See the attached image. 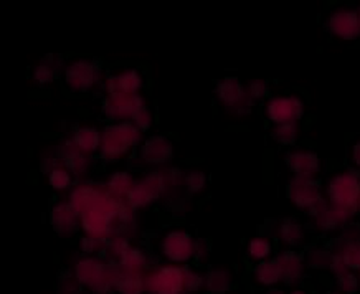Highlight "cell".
Returning <instances> with one entry per match:
<instances>
[{
  "instance_id": "obj_1",
  "label": "cell",
  "mask_w": 360,
  "mask_h": 294,
  "mask_svg": "<svg viewBox=\"0 0 360 294\" xmlns=\"http://www.w3.org/2000/svg\"><path fill=\"white\" fill-rule=\"evenodd\" d=\"M120 267L101 255H82L73 260L70 274L89 294H116L115 283Z\"/></svg>"
},
{
  "instance_id": "obj_2",
  "label": "cell",
  "mask_w": 360,
  "mask_h": 294,
  "mask_svg": "<svg viewBox=\"0 0 360 294\" xmlns=\"http://www.w3.org/2000/svg\"><path fill=\"white\" fill-rule=\"evenodd\" d=\"M144 142V132L134 122H110L101 131L99 159L116 162Z\"/></svg>"
},
{
  "instance_id": "obj_3",
  "label": "cell",
  "mask_w": 360,
  "mask_h": 294,
  "mask_svg": "<svg viewBox=\"0 0 360 294\" xmlns=\"http://www.w3.org/2000/svg\"><path fill=\"white\" fill-rule=\"evenodd\" d=\"M197 236L186 229H170L158 240V253L164 263L186 267L195 260Z\"/></svg>"
},
{
  "instance_id": "obj_4",
  "label": "cell",
  "mask_w": 360,
  "mask_h": 294,
  "mask_svg": "<svg viewBox=\"0 0 360 294\" xmlns=\"http://www.w3.org/2000/svg\"><path fill=\"white\" fill-rule=\"evenodd\" d=\"M104 71L98 61L91 58H75L65 65L63 84L70 93L84 94L104 83Z\"/></svg>"
},
{
  "instance_id": "obj_5",
  "label": "cell",
  "mask_w": 360,
  "mask_h": 294,
  "mask_svg": "<svg viewBox=\"0 0 360 294\" xmlns=\"http://www.w3.org/2000/svg\"><path fill=\"white\" fill-rule=\"evenodd\" d=\"M165 193H167V186H165L162 170H150L136 179L134 187L126 197V205L134 212L144 210L158 200H162Z\"/></svg>"
},
{
  "instance_id": "obj_6",
  "label": "cell",
  "mask_w": 360,
  "mask_h": 294,
  "mask_svg": "<svg viewBox=\"0 0 360 294\" xmlns=\"http://www.w3.org/2000/svg\"><path fill=\"white\" fill-rule=\"evenodd\" d=\"M359 191V170L354 167L339 170V172H335L333 177L328 180V186H326V200H328L330 205L355 210V200H357Z\"/></svg>"
},
{
  "instance_id": "obj_7",
  "label": "cell",
  "mask_w": 360,
  "mask_h": 294,
  "mask_svg": "<svg viewBox=\"0 0 360 294\" xmlns=\"http://www.w3.org/2000/svg\"><path fill=\"white\" fill-rule=\"evenodd\" d=\"M146 294H187L184 267L170 263L153 264L146 273Z\"/></svg>"
},
{
  "instance_id": "obj_8",
  "label": "cell",
  "mask_w": 360,
  "mask_h": 294,
  "mask_svg": "<svg viewBox=\"0 0 360 294\" xmlns=\"http://www.w3.org/2000/svg\"><path fill=\"white\" fill-rule=\"evenodd\" d=\"M286 197L292 207L307 215L314 213L326 202L321 184L314 177H291L286 184Z\"/></svg>"
},
{
  "instance_id": "obj_9",
  "label": "cell",
  "mask_w": 360,
  "mask_h": 294,
  "mask_svg": "<svg viewBox=\"0 0 360 294\" xmlns=\"http://www.w3.org/2000/svg\"><path fill=\"white\" fill-rule=\"evenodd\" d=\"M215 98L226 111L233 113V115L245 116L251 111L255 103L251 101L246 84L241 83L238 77L229 75L219 79L215 84Z\"/></svg>"
},
{
  "instance_id": "obj_10",
  "label": "cell",
  "mask_w": 360,
  "mask_h": 294,
  "mask_svg": "<svg viewBox=\"0 0 360 294\" xmlns=\"http://www.w3.org/2000/svg\"><path fill=\"white\" fill-rule=\"evenodd\" d=\"M264 117L273 126L300 122L306 115V104L297 94H276L269 96L263 106Z\"/></svg>"
},
{
  "instance_id": "obj_11",
  "label": "cell",
  "mask_w": 360,
  "mask_h": 294,
  "mask_svg": "<svg viewBox=\"0 0 360 294\" xmlns=\"http://www.w3.org/2000/svg\"><path fill=\"white\" fill-rule=\"evenodd\" d=\"M326 30L334 39L357 41L360 39V12L354 7H338L326 17Z\"/></svg>"
},
{
  "instance_id": "obj_12",
  "label": "cell",
  "mask_w": 360,
  "mask_h": 294,
  "mask_svg": "<svg viewBox=\"0 0 360 294\" xmlns=\"http://www.w3.org/2000/svg\"><path fill=\"white\" fill-rule=\"evenodd\" d=\"M355 215H357L355 210L330 205V203L326 200L314 213H311L309 217L314 230L319 231V234L333 235L340 234V230H342L345 225L352 224Z\"/></svg>"
},
{
  "instance_id": "obj_13",
  "label": "cell",
  "mask_w": 360,
  "mask_h": 294,
  "mask_svg": "<svg viewBox=\"0 0 360 294\" xmlns=\"http://www.w3.org/2000/svg\"><path fill=\"white\" fill-rule=\"evenodd\" d=\"M144 104L148 103L141 94H106L101 101V115L110 122H129Z\"/></svg>"
},
{
  "instance_id": "obj_14",
  "label": "cell",
  "mask_w": 360,
  "mask_h": 294,
  "mask_svg": "<svg viewBox=\"0 0 360 294\" xmlns=\"http://www.w3.org/2000/svg\"><path fill=\"white\" fill-rule=\"evenodd\" d=\"M175 154L174 141L167 136L158 134L146 137L137 151V159L148 167H162L172 162Z\"/></svg>"
},
{
  "instance_id": "obj_15",
  "label": "cell",
  "mask_w": 360,
  "mask_h": 294,
  "mask_svg": "<svg viewBox=\"0 0 360 294\" xmlns=\"http://www.w3.org/2000/svg\"><path fill=\"white\" fill-rule=\"evenodd\" d=\"M146 84L144 73L137 66H124L115 73H108L104 78L103 89L106 94H141Z\"/></svg>"
},
{
  "instance_id": "obj_16",
  "label": "cell",
  "mask_w": 360,
  "mask_h": 294,
  "mask_svg": "<svg viewBox=\"0 0 360 294\" xmlns=\"http://www.w3.org/2000/svg\"><path fill=\"white\" fill-rule=\"evenodd\" d=\"M49 224L60 238H73L82 231V215L68 200L56 202L49 212Z\"/></svg>"
},
{
  "instance_id": "obj_17",
  "label": "cell",
  "mask_w": 360,
  "mask_h": 294,
  "mask_svg": "<svg viewBox=\"0 0 360 294\" xmlns=\"http://www.w3.org/2000/svg\"><path fill=\"white\" fill-rule=\"evenodd\" d=\"M284 165L292 177H314L321 172L322 160L316 151L307 147H291L284 154Z\"/></svg>"
},
{
  "instance_id": "obj_18",
  "label": "cell",
  "mask_w": 360,
  "mask_h": 294,
  "mask_svg": "<svg viewBox=\"0 0 360 294\" xmlns=\"http://www.w3.org/2000/svg\"><path fill=\"white\" fill-rule=\"evenodd\" d=\"M271 238L286 250H297L306 243L307 229L300 218L284 217L273 225Z\"/></svg>"
},
{
  "instance_id": "obj_19",
  "label": "cell",
  "mask_w": 360,
  "mask_h": 294,
  "mask_svg": "<svg viewBox=\"0 0 360 294\" xmlns=\"http://www.w3.org/2000/svg\"><path fill=\"white\" fill-rule=\"evenodd\" d=\"M279 269H281L283 283L286 286H297L307 273L304 255L297 250H286L283 248L278 255H274Z\"/></svg>"
},
{
  "instance_id": "obj_20",
  "label": "cell",
  "mask_w": 360,
  "mask_h": 294,
  "mask_svg": "<svg viewBox=\"0 0 360 294\" xmlns=\"http://www.w3.org/2000/svg\"><path fill=\"white\" fill-rule=\"evenodd\" d=\"M58 147L65 167L73 174V177L78 180L86 177L89 170H91V155L77 149V147L71 144L70 139H65Z\"/></svg>"
},
{
  "instance_id": "obj_21",
  "label": "cell",
  "mask_w": 360,
  "mask_h": 294,
  "mask_svg": "<svg viewBox=\"0 0 360 294\" xmlns=\"http://www.w3.org/2000/svg\"><path fill=\"white\" fill-rule=\"evenodd\" d=\"M63 60L60 55H46L44 60L33 66L32 70V82L37 87H50L60 77H63Z\"/></svg>"
},
{
  "instance_id": "obj_22",
  "label": "cell",
  "mask_w": 360,
  "mask_h": 294,
  "mask_svg": "<svg viewBox=\"0 0 360 294\" xmlns=\"http://www.w3.org/2000/svg\"><path fill=\"white\" fill-rule=\"evenodd\" d=\"M235 286V274L224 267L207 268L203 273V291L207 294H229Z\"/></svg>"
},
{
  "instance_id": "obj_23",
  "label": "cell",
  "mask_w": 360,
  "mask_h": 294,
  "mask_svg": "<svg viewBox=\"0 0 360 294\" xmlns=\"http://www.w3.org/2000/svg\"><path fill=\"white\" fill-rule=\"evenodd\" d=\"M70 142L82 153L93 155L99 153V146H101V131L94 126H77L71 129Z\"/></svg>"
},
{
  "instance_id": "obj_24",
  "label": "cell",
  "mask_w": 360,
  "mask_h": 294,
  "mask_svg": "<svg viewBox=\"0 0 360 294\" xmlns=\"http://www.w3.org/2000/svg\"><path fill=\"white\" fill-rule=\"evenodd\" d=\"M104 192V186H98L94 182H78L70 191L68 202L73 205L79 215L96 200V198Z\"/></svg>"
},
{
  "instance_id": "obj_25",
  "label": "cell",
  "mask_w": 360,
  "mask_h": 294,
  "mask_svg": "<svg viewBox=\"0 0 360 294\" xmlns=\"http://www.w3.org/2000/svg\"><path fill=\"white\" fill-rule=\"evenodd\" d=\"M251 283L263 289L276 288L279 283H283L281 269H279L276 260L271 258L255 264L251 269Z\"/></svg>"
},
{
  "instance_id": "obj_26",
  "label": "cell",
  "mask_w": 360,
  "mask_h": 294,
  "mask_svg": "<svg viewBox=\"0 0 360 294\" xmlns=\"http://www.w3.org/2000/svg\"><path fill=\"white\" fill-rule=\"evenodd\" d=\"M246 260L253 264L274 258V240L268 235L251 236L245 248Z\"/></svg>"
},
{
  "instance_id": "obj_27",
  "label": "cell",
  "mask_w": 360,
  "mask_h": 294,
  "mask_svg": "<svg viewBox=\"0 0 360 294\" xmlns=\"http://www.w3.org/2000/svg\"><path fill=\"white\" fill-rule=\"evenodd\" d=\"M116 264L124 271L148 273V269L153 267V262H150V255L142 246L132 245Z\"/></svg>"
},
{
  "instance_id": "obj_28",
  "label": "cell",
  "mask_w": 360,
  "mask_h": 294,
  "mask_svg": "<svg viewBox=\"0 0 360 294\" xmlns=\"http://www.w3.org/2000/svg\"><path fill=\"white\" fill-rule=\"evenodd\" d=\"M136 184V177L132 175L129 170H115V172L108 175L106 182H104V187L106 191L115 196L120 200L126 202L127 193L131 192V188L134 187Z\"/></svg>"
},
{
  "instance_id": "obj_29",
  "label": "cell",
  "mask_w": 360,
  "mask_h": 294,
  "mask_svg": "<svg viewBox=\"0 0 360 294\" xmlns=\"http://www.w3.org/2000/svg\"><path fill=\"white\" fill-rule=\"evenodd\" d=\"M115 291L116 294H146V273L124 271L120 268Z\"/></svg>"
},
{
  "instance_id": "obj_30",
  "label": "cell",
  "mask_w": 360,
  "mask_h": 294,
  "mask_svg": "<svg viewBox=\"0 0 360 294\" xmlns=\"http://www.w3.org/2000/svg\"><path fill=\"white\" fill-rule=\"evenodd\" d=\"M306 267L312 271H328L334 262V251L330 246H311L304 253Z\"/></svg>"
},
{
  "instance_id": "obj_31",
  "label": "cell",
  "mask_w": 360,
  "mask_h": 294,
  "mask_svg": "<svg viewBox=\"0 0 360 294\" xmlns=\"http://www.w3.org/2000/svg\"><path fill=\"white\" fill-rule=\"evenodd\" d=\"M333 251L350 269L360 273V241H345L338 238L333 246Z\"/></svg>"
},
{
  "instance_id": "obj_32",
  "label": "cell",
  "mask_w": 360,
  "mask_h": 294,
  "mask_svg": "<svg viewBox=\"0 0 360 294\" xmlns=\"http://www.w3.org/2000/svg\"><path fill=\"white\" fill-rule=\"evenodd\" d=\"M301 137L300 122H290V124H278L273 126L271 139L281 147H295Z\"/></svg>"
},
{
  "instance_id": "obj_33",
  "label": "cell",
  "mask_w": 360,
  "mask_h": 294,
  "mask_svg": "<svg viewBox=\"0 0 360 294\" xmlns=\"http://www.w3.org/2000/svg\"><path fill=\"white\" fill-rule=\"evenodd\" d=\"M131 246H132V243H131L129 236L115 235L106 241L101 256H104V258L110 260V262H112V263H117V262H120L121 256L124 255L126 251L131 248Z\"/></svg>"
},
{
  "instance_id": "obj_34",
  "label": "cell",
  "mask_w": 360,
  "mask_h": 294,
  "mask_svg": "<svg viewBox=\"0 0 360 294\" xmlns=\"http://www.w3.org/2000/svg\"><path fill=\"white\" fill-rule=\"evenodd\" d=\"M208 186L207 174L200 169H191L186 172V180H184V191L188 197L200 196V193L205 192Z\"/></svg>"
},
{
  "instance_id": "obj_35",
  "label": "cell",
  "mask_w": 360,
  "mask_h": 294,
  "mask_svg": "<svg viewBox=\"0 0 360 294\" xmlns=\"http://www.w3.org/2000/svg\"><path fill=\"white\" fill-rule=\"evenodd\" d=\"M46 177H49V186L53 188L55 192L71 191V188L75 187V180H77L73 177V174H71L70 170L65 167V165L51 170Z\"/></svg>"
},
{
  "instance_id": "obj_36",
  "label": "cell",
  "mask_w": 360,
  "mask_h": 294,
  "mask_svg": "<svg viewBox=\"0 0 360 294\" xmlns=\"http://www.w3.org/2000/svg\"><path fill=\"white\" fill-rule=\"evenodd\" d=\"M334 283L342 294H359L360 291V276L354 269H344L334 276Z\"/></svg>"
},
{
  "instance_id": "obj_37",
  "label": "cell",
  "mask_w": 360,
  "mask_h": 294,
  "mask_svg": "<svg viewBox=\"0 0 360 294\" xmlns=\"http://www.w3.org/2000/svg\"><path fill=\"white\" fill-rule=\"evenodd\" d=\"M164 208L172 215H182L191 210V202H188V196L186 193H180V192H169L165 193L162 198Z\"/></svg>"
},
{
  "instance_id": "obj_38",
  "label": "cell",
  "mask_w": 360,
  "mask_h": 294,
  "mask_svg": "<svg viewBox=\"0 0 360 294\" xmlns=\"http://www.w3.org/2000/svg\"><path fill=\"white\" fill-rule=\"evenodd\" d=\"M184 284L187 294H197L203 291V273L193 264L184 267Z\"/></svg>"
},
{
  "instance_id": "obj_39",
  "label": "cell",
  "mask_w": 360,
  "mask_h": 294,
  "mask_svg": "<svg viewBox=\"0 0 360 294\" xmlns=\"http://www.w3.org/2000/svg\"><path fill=\"white\" fill-rule=\"evenodd\" d=\"M165 186L169 192H180L184 188V180H186V170L180 167H167L162 170Z\"/></svg>"
},
{
  "instance_id": "obj_40",
  "label": "cell",
  "mask_w": 360,
  "mask_h": 294,
  "mask_svg": "<svg viewBox=\"0 0 360 294\" xmlns=\"http://www.w3.org/2000/svg\"><path fill=\"white\" fill-rule=\"evenodd\" d=\"M106 241L94 238V236L83 235L78 240V251L82 255H103Z\"/></svg>"
},
{
  "instance_id": "obj_41",
  "label": "cell",
  "mask_w": 360,
  "mask_h": 294,
  "mask_svg": "<svg viewBox=\"0 0 360 294\" xmlns=\"http://www.w3.org/2000/svg\"><path fill=\"white\" fill-rule=\"evenodd\" d=\"M246 89H248V94L253 103L269 99V84L264 82V79H251V82L246 84Z\"/></svg>"
},
{
  "instance_id": "obj_42",
  "label": "cell",
  "mask_w": 360,
  "mask_h": 294,
  "mask_svg": "<svg viewBox=\"0 0 360 294\" xmlns=\"http://www.w3.org/2000/svg\"><path fill=\"white\" fill-rule=\"evenodd\" d=\"M56 294H89L84 286H82L71 274H66L58 281Z\"/></svg>"
},
{
  "instance_id": "obj_43",
  "label": "cell",
  "mask_w": 360,
  "mask_h": 294,
  "mask_svg": "<svg viewBox=\"0 0 360 294\" xmlns=\"http://www.w3.org/2000/svg\"><path fill=\"white\" fill-rule=\"evenodd\" d=\"M131 122H134V124L139 127L142 132H148L150 127L154 126V115L148 104H144V106H142L139 111L136 113Z\"/></svg>"
},
{
  "instance_id": "obj_44",
  "label": "cell",
  "mask_w": 360,
  "mask_h": 294,
  "mask_svg": "<svg viewBox=\"0 0 360 294\" xmlns=\"http://www.w3.org/2000/svg\"><path fill=\"white\" fill-rule=\"evenodd\" d=\"M210 256V243L203 238H197V248H195V260L193 263L195 264H202L205 263Z\"/></svg>"
},
{
  "instance_id": "obj_45",
  "label": "cell",
  "mask_w": 360,
  "mask_h": 294,
  "mask_svg": "<svg viewBox=\"0 0 360 294\" xmlns=\"http://www.w3.org/2000/svg\"><path fill=\"white\" fill-rule=\"evenodd\" d=\"M339 240H345V241H360V225L357 224H349L345 225L340 234L338 236Z\"/></svg>"
},
{
  "instance_id": "obj_46",
  "label": "cell",
  "mask_w": 360,
  "mask_h": 294,
  "mask_svg": "<svg viewBox=\"0 0 360 294\" xmlns=\"http://www.w3.org/2000/svg\"><path fill=\"white\" fill-rule=\"evenodd\" d=\"M350 162H352V167L360 172V139L350 146Z\"/></svg>"
},
{
  "instance_id": "obj_47",
  "label": "cell",
  "mask_w": 360,
  "mask_h": 294,
  "mask_svg": "<svg viewBox=\"0 0 360 294\" xmlns=\"http://www.w3.org/2000/svg\"><path fill=\"white\" fill-rule=\"evenodd\" d=\"M263 294H286L283 291V289H279V288H271V289H266V291H264Z\"/></svg>"
},
{
  "instance_id": "obj_48",
  "label": "cell",
  "mask_w": 360,
  "mask_h": 294,
  "mask_svg": "<svg viewBox=\"0 0 360 294\" xmlns=\"http://www.w3.org/2000/svg\"><path fill=\"white\" fill-rule=\"evenodd\" d=\"M286 294H309L306 291V289H302V288H292L290 293H286Z\"/></svg>"
},
{
  "instance_id": "obj_49",
  "label": "cell",
  "mask_w": 360,
  "mask_h": 294,
  "mask_svg": "<svg viewBox=\"0 0 360 294\" xmlns=\"http://www.w3.org/2000/svg\"><path fill=\"white\" fill-rule=\"evenodd\" d=\"M355 212H357V213H360V191H359L357 200H355Z\"/></svg>"
},
{
  "instance_id": "obj_50",
  "label": "cell",
  "mask_w": 360,
  "mask_h": 294,
  "mask_svg": "<svg viewBox=\"0 0 360 294\" xmlns=\"http://www.w3.org/2000/svg\"><path fill=\"white\" fill-rule=\"evenodd\" d=\"M324 294H342L339 291V289H329V291H326Z\"/></svg>"
},
{
  "instance_id": "obj_51",
  "label": "cell",
  "mask_w": 360,
  "mask_h": 294,
  "mask_svg": "<svg viewBox=\"0 0 360 294\" xmlns=\"http://www.w3.org/2000/svg\"><path fill=\"white\" fill-rule=\"evenodd\" d=\"M359 12H360V8H359Z\"/></svg>"
}]
</instances>
